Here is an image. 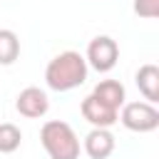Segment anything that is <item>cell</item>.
<instances>
[{"label": "cell", "mask_w": 159, "mask_h": 159, "mask_svg": "<svg viewBox=\"0 0 159 159\" xmlns=\"http://www.w3.org/2000/svg\"><path fill=\"white\" fill-rule=\"evenodd\" d=\"M84 80H87V62L75 50H65L55 55L45 67V82L55 92H70L80 87Z\"/></svg>", "instance_id": "cell-1"}, {"label": "cell", "mask_w": 159, "mask_h": 159, "mask_svg": "<svg viewBox=\"0 0 159 159\" xmlns=\"http://www.w3.org/2000/svg\"><path fill=\"white\" fill-rule=\"evenodd\" d=\"M40 142L50 159H80V139L62 119H50L40 129Z\"/></svg>", "instance_id": "cell-2"}, {"label": "cell", "mask_w": 159, "mask_h": 159, "mask_svg": "<svg viewBox=\"0 0 159 159\" xmlns=\"http://www.w3.org/2000/svg\"><path fill=\"white\" fill-rule=\"evenodd\" d=\"M117 119H122V124L129 132L144 134V132H154L159 127V109L149 102H124Z\"/></svg>", "instance_id": "cell-3"}, {"label": "cell", "mask_w": 159, "mask_h": 159, "mask_svg": "<svg viewBox=\"0 0 159 159\" xmlns=\"http://www.w3.org/2000/svg\"><path fill=\"white\" fill-rule=\"evenodd\" d=\"M119 60V45L109 37V35H97L89 45H87V67L97 70V72H109Z\"/></svg>", "instance_id": "cell-4"}, {"label": "cell", "mask_w": 159, "mask_h": 159, "mask_svg": "<svg viewBox=\"0 0 159 159\" xmlns=\"http://www.w3.org/2000/svg\"><path fill=\"white\" fill-rule=\"evenodd\" d=\"M15 109L22 117H27V119H40V117L47 114L50 99H47V94L40 87H25L17 94V99H15Z\"/></svg>", "instance_id": "cell-5"}, {"label": "cell", "mask_w": 159, "mask_h": 159, "mask_svg": "<svg viewBox=\"0 0 159 159\" xmlns=\"http://www.w3.org/2000/svg\"><path fill=\"white\" fill-rule=\"evenodd\" d=\"M80 112H82V117H84L94 129H109V127L117 122V117H119L117 109L102 104V102H99L97 97H92V94H87V97L82 99Z\"/></svg>", "instance_id": "cell-6"}, {"label": "cell", "mask_w": 159, "mask_h": 159, "mask_svg": "<svg viewBox=\"0 0 159 159\" xmlns=\"http://www.w3.org/2000/svg\"><path fill=\"white\" fill-rule=\"evenodd\" d=\"M114 147H117V142H114V134L109 129H94L92 127V132H87V137H84V152L89 159H107L114 152Z\"/></svg>", "instance_id": "cell-7"}, {"label": "cell", "mask_w": 159, "mask_h": 159, "mask_svg": "<svg viewBox=\"0 0 159 159\" xmlns=\"http://www.w3.org/2000/svg\"><path fill=\"white\" fill-rule=\"evenodd\" d=\"M134 80H137V87L149 104L159 102V67L157 65H142L137 70Z\"/></svg>", "instance_id": "cell-8"}, {"label": "cell", "mask_w": 159, "mask_h": 159, "mask_svg": "<svg viewBox=\"0 0 159 159\" xmlns=\"http://www.w3.org/2000/svg\"><path fill=\"white\" fill-rule=\"evenodd\" d=\"M92 97H97L102 104H107V107L119 112V107L124 104V84L117 82V80H102V82L94 84Z\"/></svg>", "instance_id": "cell-9"}, {"label": "cell", "mask_w": 159, "mask_h": 159, "mask_svg": "<svg viewBox=\"0 0 159 159\" xmlns=\"http://www.w3.org/2000/svg\"><path fill=\"white\" fill-rule=\"evenodd\" d=\"M20 57V40L12 30L0 27V65H12Z\"/></svg>", "instance_id": "cell-10"}, {"label": "cell", "mask_w": 159, "mask_h": 159, "mask_svg": "<svg viewBox=\"0 0 159 159\" xmlns=\"http://www.w3.org/2000/svg\"><path fill=\"white\" fill-rule=\"evenodd\" d=\"M22 142V132L10 124V122H2L0 124V154H12Z\"/></svg>", "instance_id": "cell-11"}, {"label": "cell", "mask_w": 159, "mask_h": 159, "mask_svg": "<svg viewBox=\"0 0 159 159\" xmlns=\"http://www.w3.org/2000/svg\"><path fill=\"white\" fill-rule=\"evenodd\" d=\"M134 12L139 17L154 20L159 15V0H134Z\"/></svg>", "instance_id": "cell-12"}]
</instances>
